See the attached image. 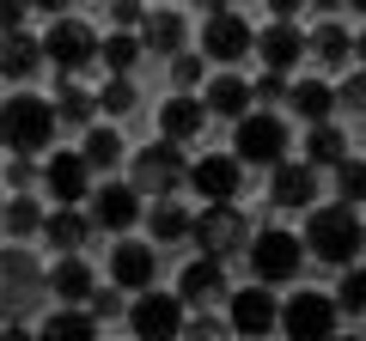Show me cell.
I'll return each instance as SVG.
<instances>
[{
    "mask_svg": "<svg viewBox=\"0 0 366 341\" xmlns=\"http://www.w3.org/2000/svg\"><path fill=\"white\" fill-rule=\"evenodd\" d=\"M300 6H305V0H269V13L281 19V25H293V13H300Z\"/></svg>",
    "mask_w": 366,
    "mask_h": 341,
    "instance_id": "cell-45",
    "label": "cell"
},
{
    "mask_svg": "<svg viewBox=\"0 0 366 341\" xmlns=\"http://www.w3.org/2000/svg\"><path fill=\"white\" fill-rule=\"evenodd\" d=\"M31 177H37V165H31L25 153H13V158H6V183H13V189H25Z\"/></svg>",
    "mask_w": 366,
    "mask_h": 341,
    "instance_id": "cell-44",
    "label": "cell"
},
{
    "mask_svg": "<svg viewBox=\"0 0 366 341\" xmlns=\"http://www.w3.org/2000/svg\"><path fill=\"white\" fill-rule=\"evenodd\" d=\"M37 341H98V323H92L86 311H49L43 317V329H37Z\"/></svg>",
    "mask_w": 366,
    "mask_h": 341,
    "instance_id": "cell-29",
    "label": "cell"
},
{
    "mask_svg": "<svg viewBox=\"0 0 366 341\" xmlns=\"http://www.w3.org/2000/svg\"><path fill=\"white\" fill-rule=\"evenodd\" d=\"M49 104H55V128H92V116H98V92H86L79 79H61V92Z\"/></svg>",
    "mask_w": 366,
    "mask_h": 341,
    "instance_id": "cell-24",
    "label": "cell"
},
{
    "mask_svg": "<svg viewBox=\"0 0 366 341\" xmlns=\"http://www.w3.org/2000/svg\"><path fill=\"white\" fill-rule=\"evenodd\" d=\"M177 299H183V305H196V311H208V305L232 299V287H226V268H220V263H202V256H196V263L177 275Z\"/></svg>",
    "mask_w": 366,
    "mask_h": 341,
    "instance_id": "cell-17",
    "label": "cell"
},
{
    "mask_svg": "<svg viewBox=\"0 0 366 341\" xmlns=\"http://www.w3.org/2000/svg\"><path fill=\"white\" fill-rule=\"evenodd\" d=\"M0 341H37V335H31V329H19V323H6V329H0Z\"/></svg>",
    "mask_w": 366,
    "mask_h": 341,
    "instance_id": "cell-47",
    "label": "cell"
},
{
    "mask_svg": "<svg viewBox=\"0 0 366 341\" xmlns=\"http://www.w3.org/2000/svg\"><path fill=\"white\" fill-rule=\"evenodd\" d=\"M250 49H257V31H250L232 6H226V13H208V25H202V55H208V61H244Z\"/></svg>",
    "mask_w": 366,
    "mask_h": 341,
    "instance_id": "cell-11",
    "label": "cell"
},
{
    "mask_svg": "<svg viewBox=\"0 0 366 341\" xmlns=\"http://www.w3.org/2000/svg\"><path fill=\"white\" fill-rule=\"evenodd\" d=\"M354 61L366 67V31H360V37H354Z\"/></svg>",
    "mask_w": 366,
    "mask_h": 341,
    "instance_id": "cell-50",
    "label": "cell"
},
{
    "mask_svg": "<svg viewBox=\"0 0 366 341\" xmlns=\"http://www.w3.org/2000/svg\"><path fill=\"white\" fill-rule=\"evenodd\" d=\"M305 6H317V13H342L348 0H305Z\"/></svg>",
    "mask_w": 366,
    "mask_h": 341,
    "instance_id": "cell-48",
    "label": "cell"
},
{
    "mask_svg": "<svg viewBox=\"0 0 366 341\" xmlns=\"http://www.w3.org/2000/svg\"><path fill=\"white\" fill-rule=\"evenodd\" d=\"M67 6L74 0H31V13H49V19H67Z\"/></svg>",
    "mask_w": 366,
    "mask_h": 341,
    "instance_id": "cell-46",
    "label": "cell"
},
{
    "mask_svg": "<svg viewBox=\"0 0 366 341\" xmlns=\"http://www.w3.org/2000/svg\"><path fill=\"white\" fill-rule=\"evenodd\" d=\"M37 67H43V43L31 37V31H0V79L25 86Z\"/></svg>",
    "mask_w": 366,
    "mask_h": 341,
    "instance_id": "cell-20",
    "label": "cell"
},
{
    "mask_svg": "<svg viewBox=\"0 0 366 341\" xmlns=\"http://www.w3.org/2000/svg\"><path fill=\"white\" fill-rule=\"evenodd\" d=\"M92 213H86V220L92 225H104V232H129V225L134 220H141V189H134V183H104V189H92Z\"/></svg>",
    "mask_w": 366,
    "mask_h": 341,
    "instance_id": "cell-13",
    "label": "cell"
},
{
    "mask_svg": "<svg viewBox=\"0 0 366 341\" xmlns=\"http://www.w3.org/2000/svg\"><path fill=\"white\" fill-rule=\"evenodd\" d=\"M330 299H336V311L366 317V268H348V275H342V287L330 292Z\"/></svg>",
    "mask_w": 366,
    "mask_h": 341,
    "instance_id": "cell-36",
    "label": "cell"
},
{
    "mask_svg": "<svg viewBox=\"0 0 366 341\" xmlns=\"http://www.w3.org/2000/svg\"><path fill=\"white\" fill-rule=\"evenodd\" d=\"M232 158L238 165H262V170H274V165H287V122L281 116H238V134H232Z\"/></svg>",
    "mask_w": 366,
    "mask_h": 341,
    "instance_id": "cell-5",
    "label": "cell"
},
{
    "mask_svg": "<svg viewBox=\"0 0 366 341\" xmlns=\"http://www.w3.org/2000/svg\"><path fill=\"white\" fill-rule=\"evenodd\" d=\"M183 49V19L171 6H153L141 19V55H177Z\"/></svg>",
    "mask_w": 366,
    "mask_h": 341,
    "instance_id": "cell-23",
    "label": "cell"
},
{
    "mask_svg": "<svg viewBox=\"0 0 366 341\" xmlns=\"http://www.w3.org/2000/svg\"><path fill=\"white\" fill-rule=\"evenodd\" d=\"M330 341H360V335H330Z\"/></svg>",
    "mask_w": 366,
    "mask_h": 341,
    "instance_id": "cell-52",
    "label": "cell"
},
{
    "mask_svg": "<svg viewBox=\"0 0 366 341\" xmlns=\"http://www.w3.org/2000/svg\"><path fill=\"white\" fill-rule=\"evenodd\" d=\"M202 73H208V61H202V55H189V49L171 55V79H177V86H196Z\"/></svg>",
    "mask_w": 366,
    "mask_h": 341,
    "instance_id": "cell-38",
    "label": "cell"
},
{
    "mask_svg": "<svg viewBox=\"0 0 366 341\" xmlns=\"http://www.w3.org/2000/svg\"><path fill=\"white\" fill-rule=\"evenodd\" d=\"M104 6H110V0H104Z\"/></svg>",
    "mask_w": 366,
    "mask_h": 341,
    "instance_id": "cell-54",
    "label": "cell"
},
{
    "mask_svg": "<svg viewBox=\"0 0 366 341\" xmlns=\"http://www.w3.org/2000/svg\"><path fill=\"white\" fill-rule=\"evenodd\" d=\"M274 323H281V305H274L262 287H244V292H232V299H226V329H232V335L262 341Z\"/></svg>",
    "mask_w": 366,
    "mask_h": 341,
    "instance_id": "cell-12",
    "label": "cell"
},
{
    "mask_svg": "<svg viewBox=\"0 0 366 341\" xmlns=\"http://www.w3.org/2000/svg\"><path fill=\"white\" fill-rule=\"evenodd\" d=\"M250 268H257V280L262 287H281V280H293L300 275V263H305V244L293 232H281V225H269V232H257L250 238Z\"/></svg>",
    "mask_w": 366,
    "mask_h": 341,
    "instance_id": "cell-7",
    "label": "cell"
},
{
    "mask_svg": "<svg viewBox=\"0 0 366 341\" xmlns=\"http://www.w3.org/2000/svg\"><path fill=\"white\" fill-rule=\"evenodd\" d=\"M269 201L274 208H305V201H317V170L312 165H274V177H269Z\"/></svg>",
    "mask_w": 366,
    "mask_h": 341,
    "instance_id": "cell-21",
    "label": "cell"
},
{
    "mask_svg": "<svg viewBox=\"0 0 366 341\" xmlns=\"http://www.w3.org/2000/svg\"><path fill=\"white\" fill-rule=\"evenodd\" d=\"M189 244L202 250V263H232V256H244L250 250V220L232 208V201H208V208L189 220Z\"/></svg>",
    "mask_w": 366,
    "mask_h": 341,
    "instance_id": "cell-3",
    "label": "cell"
},
{
    "mask_svg": "<svg viewBox=\"0 0 366 341\" xmlns=\"http://www.w3.org/2000/svg\"><path fill=\"white\" fill-rule=\"evenodd\" d=\"M300 244L312 250L317 263L348 268V263H354V250L366 244V225H360V213H354V208L330 201V208H312V220H305V238H300Z\"/></svg>",
    "mask_w": 366,
    "mask_h": 341,
    "instance_id": "cell-2",
    "label": "cell"
},
{
    "mask_svg": "<svg viewBox=\"0 0 366 341\" xmlns=\"http://www.w3.org/2000/svg\"><path fill=\"white\" fill-rule=\"evenodd\" d=\"M31 19V0H0V31H25Z\"/></svg>",
    "mask_w": 366,
    "mask_h": 341,
    "instance_id": "cell-42",
    "label": "cell"
},
{
    "mask_svg": "<svg viewBox=\"0 0 366 341\" xmlns=\"http://www.w3.org/2000/svg\"><path fill=\"white\" fill-rule=\"evenodd\" d=\"M43 189L55 195V208H74V201L92 195V165L79 153H55L49 165H43Z\"/></svg>",
    "mask_w": 366,
    "mask_h": 341,
    "instance_id": "cell-15",
    "label": "cell"
},
{
    "mask_svg": "<svg viewBox=\"0 0 366 341\" xmlns=\"http://www.w3.org/2000/svg\"><path fill=\"white\" fill-rule=\"evenodd\" d=\"M226 335H232V329H226L220 317H196V323H183L177 341H226Z\"/></svg>",
    "mask_w": 366,
    "mask_h": 341,
    "instance_id": "cell-39",
    "label": "cell"
},
{
    "mask_svg": "<svg viewBox=\"0 0 366 341\" xmlns=\"http://www.w3.org/2000/svg\"><path fill=\"white\" fill-rule=\"evenodd\" d=\"M122 153H129V146H122V134H117V128H86V146H79V158H86L92 170H117V165H122Z\"/></svg>",
    "mask_w": 366,
    "mask_h": 341,
    "instance_id": "cell-32",
    "label": "cell"
},
{
    "mask_svg": "<svg viewBox=\"0 0 366 341\" xmlns=\"http://www.w3.org/2000/svg\"><path fill=\"white\" fill-rule=\"evenodd\" d=\"M208 128V104H202V98H189V92H177V98H165V104H159V134H165V141H196V134Z\"/></svg>",
    "mask_w": 366,
    "mask_h": 341,
    "instance_id": "cell-19",
    "label": "cell"
},
{
    "mask_svg": "<svg viewBox=\"0 0 366 341\" xmlns=\"http://www.w3.org/2000/svg\"><path fill=\"white\" fill-rule=\"evenodd\" d=\"M98 110H104L110 122L129 116V110H141V98H134V79H104V92H98Z\"/></svg>",
    "mask_w": 366,
    "mask_h": 341,
    "instance_id": "cell-35",
    "label": "cell"
},
{
    "mask_svg": "<svg viewBox=\"0 0 366 341\" xmlns=\"http://www.w3.org/2000/svg\"><path fill=\"white\" fill-rule=\"evenodd\" d=\"M0 208H6V201H0Z\"/></svg>",
    "mask_w": 366,
    "mask_h": 341,
    "instance_id": "cell-53",
    "label": "cell"
},
{
    "mask_svg": "<svg viewBox=\"0 0 366 341\" xmlns=\"http://www.w3.org/2000/svg\"><path fill=\"white\" fill-rule=\"evenodd\" d=\"M0 220H6V232H13V238L43 232V208H37V201H25V195H13V201H6V208H0Z\"/></svg>",
    "mask_w": 366,
    "mask_h": 341,
    "instance_id": "cell-34",
    "label": "cell"
},
{
    "mask_svg": "<svg viewBox=\"0 0 366 341\" xmlns=\"http://www.w3.org/2000/svg\"><path fill=\"white\" fill-rule=\"evenodd\" d=\"M43 292H49V275L37 268V256L19 250V244H6V250H0V317L19 323L25 311L43 305Z\"/></svg>",
    "mask_w": 366,
    "mask_h": 341,
    "instance_id": "cell-4",
    "label": "cell"
},
{
    "mask_svg": "<svg viewBox=\"0 0 366 341\" xmlns=\"http://www.w3.org/2000/svg\"><path fill=\"white\" fill-rule=\"evenodd\" d=\"M147 225H153L159 244H177V238H189V213H183L177 201H159V208H147Z\"/></svg>",
    "mask_w": 366,
    "mask_h": 341,
    "instance_id": "cell-33",
    "label": "cell"
},
{
    "mask_svg": "<svg viewBox=\"0 0 366 341\" xmlns=\"http://www.w3.org/2000/svg\"><path fill=\"white\" fill-rule=\"evenodd\" d=\"M183 183H189V165H183L177 141H153V146L134 153V189H141V195L171 201V189H183Z\"/></svg>",
    "mask_w": 366,
    "mask_h": 341,
    "instance_id": "cell-8",
    "label": "cell"
},
{
    "mask_svg": "<svg viewBox=\"0 0 366 341\" xmlns=\"http://www.w3.org/2000/svg\"><path fill=\"white\" fill-rule=\"evenodd\" d=\"M55 141V104L37 92H13L0 98V146L6 153H43V146Z\"/></svg>",
    "mask_w": 366,
    "mask_h": 341,
    "instance_id": "cell-1",
    "label": "cell"
},
{
    "mask_svg": "<svg viewBox=\"0 0 366 341\" xmlns=\"http://www.w3.org/2000/svg\"><path fill=\"white\" fill-rule=\"evenodd\" d=\"M208 116H250V79H238V73H220V79H208Z\"/></svg>",
    "mask_w": 366,
    "mask_h": 341,
    "instance_id": "cell-25",
    "label": "cell"
},
{
    "mask_svg": "<svg viewBox=\"0 0 366 341\" xmlns=\"http://www.w3.org/2000/svg\"><path fill=\"white\" fill-rule=\"evenodd\" d=\"M274 98H287V79H281V73H257V86H250V104H274Z\"/></svg>",
    "mask_w": 366,
    "mask_h": 341,
    "instance_id": "cell-41",
    "label": "cell"
},
{
    "mask_svg": "<svg viewBox=\"0 0 366 341\" xmlns=\"http://www.w3.org/2000/svg\"><path fill=\"white\" fill-rule=\"evenodd\" d=\"M110 19H117L122 31H134V25L147 19V6H141V0H110Z\"/></svg>",
    "mask_w": 366,
    "mask_h": 341,
    "instance_id": "cell-43",
    "label": "cell"
},
{
    "mask_svg": "<svg viewBox=\"0 0 366 341\" xmlns=\"http://www.w3.org/2000/svg\"><path fill=\"white\" fill-rule=\"evenodd\" d=\"M257 55H262V73H287V67H300V61H305V31L274 19V25L257 37Z\"/></svg>",
    "mask_w": 366,
    "mask_h": 341,
    "instance_id": "cell-18",
    "label": "cell"
},
{
    "mask_svg": "<svg viewBox=\"0 0 366 341\" xmlns=\"http://www.w3.org/2000/svg\"><path fill=\"white\" fill-rule=\"evenodd\" d=\"M336 104H348L354 116H360V110H366V67H360V73H348V79H342V92H336Z\"/></svg>",
    "mask_w": 366,
    "mask_h": 341,
    "instance_id": "cell-40",
    "label": "cell"
},
{
    "mask_svg": "<svg viewBox=\"0 0 366 341\" xmlns=\"http://www.w3.org/2000/svg\"><path fill=\"white\" fill-rule=\"evenodd\" d=\"M153 275H159V250H153V244H134V238H122V244L110 250V280H117V287L147 292V287H153Z\"/></svg>",
    "mask_w": 366,
    "mask_h": 341,
    "instance_id": "cell-16",
    "label": "cell"
},
{
    "mask_svg": "<svg viewBox=\"0 0 366 341\" xmlns=\"http://www.w3.org/2000/svg\"><path fill=\"white\" fill-rule=\"evenodd\" d=\"M348 6H354V13H360V19H366V0H348Z\"/></svg>",
    "mask_w": 366,
    "mask_h": 341,
    "instance_id": "cell-51",
    "label": "cell"
},
{
    "mask_svg": "<svg viewBox=\"0 0 366 341\" xmlns=\"http://www.w3.org/2000/svg\"><path fill=\"white\" fill-rule=\"evenodd\" d=\"M281 329H287V341H330L336 335V299L305 287L300 299L281 305Z\"/></svg>",
    "mask_w": 366,
    "mask_h": 341,
    "instance_id": "cell-10",
    "label": "cell"
},
{
    "mask_svg": "<svg viewBox=\"0 0 366 341\" xmlns=\"http://www.w3.org/2000/svg\"><path fill=\"white\" fill-rule=\"evenodd\" d=\"M305 55H317L324 67H342V61H354V31H342L336 19H330V25H317L312 37H305Z\"/></svg>",
    "mask_w": 366,
    "mask_h": 341,
    "instance_id": "cell-28",
    "label": "cell"
},
{
    "mask_svg": "<svg viewBox=\"0 0 366 341\" xmlns=\"http://www.w3.org/2000/svg\"><path fill=\"white\" fill-rule=\"evenodd\" d=\"M287 104H293V116H300V122H312V128H317V122H330V110H336V92H330L324 79H300V86L287 92Z\"/></svg>",
    "mask_w": 366,
    "mask_h": 341,
    "instance_id": "cell-27",
    "label": "cell"
},
{
    "mask_svg": "<svg viewBox=\"0 0 366 341\" xmlns=\"http://www.w3.org/2000/svg\"><path fill=\"white\" fill-rule=\"evenodd\" d=\"M238 183H244V165H238L232 153H208L189 165V189H196L202 201H232Z\"/></svg>",
    "mask_w": 366,
    "mask_h": 341,
    "instance_id": "cell-14",
    "label": "cell"
},
{
    "mask_svg": "<svg viewBox=\"0 0 366 341\" xmlns=\"http://www.w3.org/2000/svg\"><path fill=\"white\" fill-rule=\"evenodd\" d=\"M49 292H55V299L67 305V311H79V305H86V299H92L98 287H92V268L79 263V256H61V263L49 268Z\"/></svg>",
    "mask_w": 366,
    "mask_h": 341,
    "instance_id": "cell-22",
    "label": "cell"
},
{
    "mask_svg": "<svg viewBox=\"0 0 366 341\" xmlns=\"http://www.w3.org/2000/svg\"><path fill=\"white\" fill-rule=\"evenodd\" d=\"M336 189H342V201H366V165L360 158H342L336 165Z\"/></svg>",
    "mask_w": 366,
    "mask_h": 341,
    "instance_id": "cell-37",
    "label": "cell"
},
{
    "mask_svg": "<svg viewBox=\"0 0 366 341\" xmlns=\"http://www.w3.org/2000/svg\"><path fill=\"white\" fill-rule=\"evenodd\" d=\"M189 6H208V13H226V6H232V0H189Z\"/></svg>",
    "mask_w": 366,
    "mask_h": 341,
    "instance_id": "cell-49",
    "label": "cell"
},
{
    "mask_svg": "<svg viewBox=\"0 0 366 341\" xmlns=\"http://www.w3.org/2000/svg\"><path fill=\"white\" fill-rule=\"evenodd\" d=\"M43 238H49V250H67V256H74L92 238V220L79 208H55V213H43Z\"/></svg>",
    "mask_w": 366,
    "mask_h": 341,
    "instance_id": "cell-26",
    "label": "cell"
},
{
    "mask_svg": "<svg viewBox=\"0 0 366 341\" xmlns=\"http://www.w3.org/2000/svg\"><path fill=\"white\" fill-rule=\"evenodd\" d=\"M129 329H134V341H177L183 335V299L147 287L141 299L129 305Z\"/></svg>",
    "mask_w": 366,
    "mask_h": 341,
    "instance_id": "cell-9",
    "label": "cell"
},
{
    "mask_svg": "<svg viewBox=\"0 0 366 341\" xmlns=\"http://www.w3.org/2000/svg\"><path fill=\"white\" fill-rule=\"evenodd\" d=\"M348 158V134L330 128V122H317V128H305V165H342Z\"/></svg>",
    "mask_w": 366,
    "mask_h": 341,
    "instance_id": "cell-31",
    "label": "cell"
},
{
    "mask_svg": "<svg viewBox=\"0 0 366 341\" xmlns=\"http://www.w3.org/2000/svg\"><path fill=\"white\" fill-rule=\"evenodd\" d=\"M98 61L110 67V79H129L134 61H141V37H129V31H110V37H98Z\"/></svg>",
    "mask_w": 366,
    "mask_h": 341,
    "instance_id": "cell-30",
    "label": "cell"
},
{
    "mask_svg": "<svg viewBox=\"0 0 366 341\" xmlns=\"http://www.w3.org/2000/svg\"><path fill=\"white\" fill-rule=\"evenodd\" d=\"M37 43H43V55L55 61L61 79H79L92 61H98V31H92L86 19H55L49 37H37Z\"/></svg>",
    "mask_w": 366,
    "mask_h": 341,
    "instance_id": "cell-6",
    "label": "cell"
}]
</instances>
